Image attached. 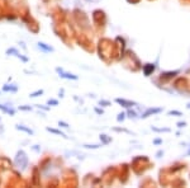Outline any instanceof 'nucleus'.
I'll return each instance as SVG.
<instances>
[{
    "instance_id": "1",
    "label": "nucleus",
    "mask_w": 190,
    "mask_h": 188,
    "mask_svg": "<svg viewBox=\"0 0 190 188\" xmlns=\"http://www.w3.org/2000/svg\"><path fill=\"white\" fill-rule=\"evenodd\" d=\"M14 163H15L17 168L19 169H26V167L28 165V156L27 154L23 151V150H20V151L17 153V156H15V160H14Z\"/></svg>"
},
{
    "instance_id": "2",
    "label": "nucleus",
    "mask_w": 190,
    "mask_h": 188,
    "mask_svg": "<svg viewBox=\"0 0 190 188\" xmlns=\"http://www.w3.org/2000/svg\"><path fill=\"white\" fill-rule=\"evenodd\" d=\"M7 54H8V55H14V56H17L18 59H20L22 61H24V62H27V61H28V59L24 57V56H22L20 54H19V51L15 50V48H9V50H7Z\"/></svg>"
},
{
    "instance_id": "3",
    "label": "nucleus",
    "mask_w": 190,
    "mask_h": 188,
    "mask_svg": "<svg viewBox=\"0 0 190 188\" xmlns=\"http://www.w3.org/2000/svg\"><path fill=\"white\" fill-rule=\"evenodd\" d=\"M56 70L60 73V76H62V78H66V79H74V80H76V79H77V76H76V75L69 74V73H65L64 70H62V69H60V68H57Z\"/></svg>"
},
{
    "instance_id": "4",
    "label": "nucleus",
    "mask_w": 190,
    "mask_h": 188,
    "mask_svg": "<svg viewBox=\"0 0 190 188\" xmlns=\"http://www.w3.org/2000/svg\"><path fill=\"white\" fill-rule=\"evenodd\" d=\"M117 103H119V104H122L123 107H127V108H129V107H133L136 104L134 102H129V101H126V99H121V98H118V99H115Z\"/></svg>"
},
{
    "instance_id": "5",
    "label": "nucleus",
    "mask_w": 190,
    "mask_h": 188,
    "mask_svg": "<svg viewBox=\"0 0 190 188\" xmlns=\"http://www.w3.org/2000/svg\"><path fill=\"white\" fill-rule=\"evenodd\" d=\"M159 112H161V108H153V109H152V108H150L148 111H146V112H145V113H143V116H142V117H148L150 115L159 113Z\"/></svg>"
},
{
    "instance_id": "6",
    "label": "nucleus",
    "mask_w": 190,
    "mask_h": 188,
    "mask_svg": "<svg viewBox=\"0 0 190 188\" xmlns=\"http://www.w3.org/2000/svg\"><path fill=\"white\" fill-rule=\"evenodd\" d=\"M38 47H39V48H42V50H45V51H53V48H52L51 46H47L46 43H43V42H39V43H38Z\"/></svg>"
},
{
    "instance_id": "7",
    "label": "nucleus",
    "mask_w": 190,
    "mask_h": 188,
    "mask_svg": "<svg viewBox=\"0 0 190 188\" xmlns=\"http://www.w3.org/2000/svg\"><path fill=\"white\" fill-rule=\"evenodd\" d=\"M0 109H3L4 112H7V113H9V115H14V113H15V111H14L13 108H8V107L3 106V104H0Z\"/></svg>"
},
{
    "instance_id": "8",
    "label": "nucleus",
    "mask_w": 190,
    "mask_h": 188,
    "mask_svg": "<svg viewBox=\"0 0 190 188\" xmlns=\"http://www.w3.org/2000/svg\"><path fill=\"white\" fill-rule=\"evenodd\" d=\"M17 129L18 130H22V131H26V132H28V134H33V131L32 130H29V129H27V127H24V126H17Z\"/></svg>"
},
{
    "instance_id": "9",
    "label": "nucleus",
    "mask_w": 190,
    "mask_h": 188,
    "mask_svg": "<svg viewBox=\"0 0 190 188\" xmlns=\"http://www.w3.org/2000/svg\"><path fill=\"white\" fill-rule=\"evenodd\" d=\"M17 89H18L17 87H12V85L10 87H8V85L4 87V90H5V92H9V90H10V92H17Z\"/></svg>"
},
{
    "instance_id": "10",
    "label": "nucleus",
    "mask_w": 190,
    "mask_h": 188,
    "mask_svg": "<svg viewBox=\"0 0 190 188\" xmlns=\"http://www.w3.org/2000/svg\"><path fill=\"white\" fill-rule=\"evenodd\" d=\"M47 131H50V132H53V134H57V135H61V136H65L62 132H61V131H58V130H55V129H47Z\"/></svg>"
},
{
    "instance_id": "11",
    "label": "nucleus",
    "mask_w": 190,
    "mask_h": 188,
    "mask_svg": "<svg viewBox=\"0 0 190 188\" xmlns=\"http://www.w3.org/2000/svg\"><path fill=\"white\" fill-rule=\"evenodd\" d=\"M153 69H155L153 66H145V69H143V70H145V74L148 75L150 71H153Z\"/></svg>"
},
{
    "instance_id": "12",
    "label": "nucleus",
    "mask_w": 190,
    "mask_h": 188,
    "mask_svg": "<svg viewBox=\"0 0 190 188\" xmlns=\"http://www.w3.org/2000/svg\"><path fill=\"white\" fill-rule=\"evenodd\" d=\"M42 93H43V90H38V92H36V93H32L31 97H38V95H39V94H42Z\"/></svg>"
},
{
    "instance_id": "13",
    "label": "nucleus",
    "mask_w": 190,
    "mask_h": 188,
    "mask_svg": "<svg viewBox=\"0 0 190 188\" xmlns=\"http://www.w3.org/2000/svg\"><path fill=\"white\" fill-rule=\"evenodd\" d=\"M153 131H159V132H161V131H164V132H169V129H153Z\"/></svg>"
},
{
    "instance_id": "14",
    "label": "nucleus",
    "mask_w": 190,
    "mask_h": 188,
    "mask_svg": "<svg viewBox=\"0 0 190 188\" xmlns=\"http://www.w3.org/2000/svg\"><path fill=\"white\" fill-rule=\"evenodd\" d=\"M19 109H23V111H31L32 108H31V107H19Z\"/></svg>"
},
{
    "instance_id": "15",
    "label": "nucleus",
    "mask_w": 190,
    "mask_h": 188,
    "mask_svg": "<svg viewBox=\"0 0 190 188\" xmlns=\"http://www.w3.org/2000/svg\"><path fill=\"white\" fill-rule=\"evenodd\" d=\"M105 136H107V135H102V137H100V139H103V140H104V142H108V141H110V139H107Z\"/></svg>"
},
{
    "instance_id": "16",
    "label": "nucleus",
    "mask_w": 190,
    "mask_h": 188,
    "mask_svg": "<svg viewBox=\"0 0 190 188\" xmlns=\"http://www.w3.org/2000/svg\"><path fill=\"white\" fill-rule=\"evenodd\" d=\"M124 116H126L124 113H121L119 117H118V121H123V120H124Z\"/></svg>"
},
{
    "instance_id": "17",
    "label": "nucleus",
    "mask_w": 190,
    "mask_h": 188,
    "mask_svg": "<svg viewBox=\"0 0 190 188\" xmlns=\"http://www.w3.org/2000/svg\"><path fill=\"white\" fill-rule=\"evenodd\" d=\"M48 104H58L57 101H48Z\"/></svg>"
},
{
    "instance_id": "18",
    "label": "nucleus",
    "mask_w": 190,
    "mask_h": 188,
    "mask_svg": "<svg viewBox=\"0 0 190 188\" xmlns=\"http://www.w3.org/2000/svg\"><path fill=\"white\" fill-rule=\"evenodd\" d=\"M169 115H181V113H180V112H169Z\"/></svg>"
},
{
    "instance_id": "19",
    "label": "nucleus",
    "mask_w": 190,
    "mask_h": 188,
    "mask_svg": "<svg viewBox=\"0 0 190 188\" xmlns=\"http://www.w3.org/2000/svg\"><path fill=\"white\" fill-rule=\"evenodd\" d=\"M60 125H62V126H64V127H69V126H67V125H66V123H64V122H60Z\"/></svg>"
},
{
    "instance_id": "20",
    "label": "nucleus",
    "mask_w": 190,
    "mask_h": 188,
    "mask_svg": "<svg viewBox=\"0 0 190 188\" xmlns=\"http://www.w3.org/2000/svg\"><path fill=\"white\" fill-rule=\"evenodd\" d=\"M100 104H107V106H108V104H109V102H100Z\"/></svg>"
},
{
    "instance_id": "21",
    "label": "nucleus",
    "mask_w": 190,
    "mask_h": 188,
    "mask_svg": "<svg viewBox=\"0 0 190 188\" xmlns=\"http://www.w3.org/2000/svg\"><path fill=\"white\" fill-rule=\"evenodd\" d=\"M91 1H99V0H91Z\"/></svg>"
}]
</instances>
